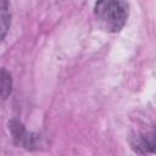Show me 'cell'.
<instances>
[{
  "label": "cell",
  "instance_id": "6da1fadb",
  "mask_svg": "<svg viewBox=\"0 0 156 156\" xmlns=\"http://www.w3.org/2000/svg\"><path fill=\"white\" fill-rule=\"evenodd\" d=\"M98 22L108 32H119L128 18V5L124 0H98L94 7Z\"/></svg>",
  "mask_w": 156,
  "mask_h": 156
},
{
  "label": "cell",
  "instance_id": "7a4b0ae2",
  "mask_svg": "<svg viewBox=\"0 0 156 156\" xmlns=\"http://www.w3.org/2000/svg\"><path fill=\"white\" fill-rule=\"evenodd\" d=\"M132 146L139 154L156 152V129H152L146 133H140L134 136Z\"/></svg>",
  "mask_w": 156,
  "mask_h": 156
},
{
  "label": "cell",
  "instance_id": "3957f363",
  "mask_svg": "<svg viewBox=\"0 0 156 156\" xmlns=\"http://www.w3.org/2000/svg\"><path fill=\"white\" fill-rule=\"evenodd\" d=\"M10 5L7 0H1V29H2V39L6 35L7 28L10 27Z\"/></svg>",
  "mask_w": 156,
  "mask_h": 156
},
{
  "label": "cell",
  "instance_id": "277c9868",
  "mask_svg": "<svg viewBox=\"0 0 156 156\" xmlns=\"http://www.w3.org/2000/svg\"><path fill=\"white\" fill-rule=\"evenodd\" d=\"M1 90H2V99H6V96L11 91V77L10 74L2 69V78H1Z\"/></svg>",
  "mask_w": 156,
  "mask_h": 156
}]
</instances>
